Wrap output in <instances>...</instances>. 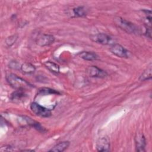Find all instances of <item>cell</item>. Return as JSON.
Wrapping results in <instances>:
<instances>
[{
    "instance_id": "1",
    "label": "cell",
    "mask_w": 152,
    "mask_h": 152,
    "mask_svg": "<svg viewBox=\"0 0 152 152\" xmlns=\"http://www.w3.org/2000/svg\"><path fill=\"white\" fill-rule=\"evenodd\" d=\"M6 80L8 84L16 90H25L33 87L30 83L13 73L7 74L6 75Z\"/></svg>"
},
{
    "instance_id": "2",
    "label": "cell",
    "mask_w": 152,
    "mask_h": 152,
    "mask_svg": "<svg viewBox=\"0 0 152 152\" xmlns=\"http://www.w3.org/2000/svg\"><path fill=\"white\" fill-rule=\"evenodd\" d=\"M116 24L122 29L124 30L129 33H138V27H137L134 23H132L125 19L118 17L115 20Z\"/></svg>"
},
{
    "instance_id": "3",
    "label": "cell",
    "mask_w": 152,
    "mask_h": 152,
    "mask_svg": "<svg viewBox=\"0 0 152 152\" xmlns=\"http://www.w3.org/2000/svg\"><path fill=\"white\" fill-rule=\"evenodd\" d=\"M30 109L37 116L43 118H48L51 116V111L49 109L40 105L37 103H31L30 104Z\"/></svg>"
},
{
    "instance_id": "4",
    "label": "cell",
    "mask_w": 152,
    "mask_h": 152,
    "mask_svg": "<svg viewBox=\"0 0 152 152\" xmlns=\"http://www.w3.org/2000/svg\"><path fill=\"white\" fill-rule=\"evenodd\" d=\"M90 37L93 42L103 45H109L112 42V38L110 36L102 33L91 35Z\"/></svg>"
},
{
    "instance_id": "5",
    "label": "cell",
    "mask_w": 152,
    "mask_h": 152,
    "mask_svg": "<svg viewBox=\"0 0 152 152\" xmlns=\"http://www.w3.org/2000/svg\"><path fill=\"white\" fill-rule=\"evenodd\" d=\"M109 50L113 54L119 58H128L129 56V52L122 45L118 43L113 44Z\"/></svg>"
},
{
    "instance_id": "6",
    "label": "cell",
    "mask_w": 152,
    "mask_h": 152,
    "mask_svg": "<svg viewBox=\"0 0 152 152\" xmlns=\"http://www.w3.org/2000/svg\"><path fill=\"white\" fill-rule=\"evenodd\" d=\"M110 141L107 137H100L96 142V149L99 151H109L110 150Z\"/></svg>"
},
{
    "instance_id": "7",
    "label": "cell",
    "mask_w": 152,
    "mask_h": 152,
    "mask_svg": "<svg viewBox=\"0 0 152 152\" xmlns=\"http://www.w3.org/2000/svg\"><path fill=\"white\" fill-rule=\"evenodd\" d=\"M87 74L91 77L104 78L107 75L106 71L96 66H90L86 69Z\"/></svg>"
},
{
    "instance_id": "8",
    "label": "cell",
    "mask_w": 152,
    "mask_h": 152,
    "mask_svg": "<svg viewBox=\"0 0 152 152\" xmlns=\"http://www.w3.org/2000/svg\"><path fill=\"white\" fill-rule=\"evenodd\" d=\"M55 41V37L53 36L48 34H44L39 37L36 42V44L41 47L49 46L52 45Z\"/></svg>"
},
{
    "instance_id": "9",
    "label": "cell",
    "mask_w": 152,
    "mask_h": 152,
    "mask_svg": "<svg viewBox=\"0 0 152 152\" xmlns=\"http://www.w3.org/2000/svg\"><path fill=\"white\" fill-rule=\"evenodd\" d=\"M135 148L137 151H144L145 147L146 145L145 138L143 134L137 133L135 137Z\"/></svg>"
},
{
    "instance_id": "10",
    "label": "cell",
    "mask_w": 152,
    "mask_h": 152,
    "mask_svg": "<svg viewBox=\"0 0 152 152\" xmlns=\"http://www.w3.org/2000/svg\"><path fill=\"white\" fill-rule=\"evenodd\" d=\"M26 96V94L23 90H16L15 91L11 93L10 96V99L14 102H20L22 101Z\"/></svg>"
},
{
    "instance_id": "11",
    "label": "cell",
    "mask_w": 152,
    "mask_h": 152,
    "mask_svg": "<svg viewBox=\"0 0 152 152\" xmlns=\"http://www.w3.org/2000/svg\"><path fill=\"white\" fill-rule=\"evenodd\" d=\"M69 142L68 141H62L56 144L53 147H52L49 151L52 152H62L65 151L69 145Z\"/></svg>"
},
{
    "instance_id": "12",
    "label": "cell",
    "mask_w": 152,
    "mask_h": 152,
    "mask_svg": "<svg viewBox=\"0 0 152 152\" xmlns=\"http://www.w3.org/2000/svg\"><path fill=\"white\" fill-rule=\"evenodd\" d=\"M78 55L81 58L86 61H92L98 59L97 55L93 52H81L79 53Z\"/></svg>"
},
{
    "instance_id": "13",
    "label": "cell",
    "mask_w": 152,
    "mask_h": 152,
    "mask_svg": "<svg viewBox=\"0 0 152 152\" xmlns=\"http://www.w3.org/2000/svg\"><path fill=\"white\" fill-rule=\"evenodd\" d=\"M20 69L24 74H30L35 71L36 68L33 64L28 62H25L21 65Z\"/></svg>"
},
{
    "instance_id": "14",
    "label": "cell",
    "mask_w": 152,
    "mask_h": 152,
    "mask_svg": "<svg viewBox=\"0 0 152 152\" xmlns=\"http://www.w3.org/2000/svg\"><path fill=\"white\" fill-rule=\"evenodd\" d=\"M44 65L53 74H58L59 72V66L52 61H46L44 63Z\"/></svg>"
},
{
    "instance_id": "15",
    "label": "cell",
    "mask_w": 152,
    "mask_h": 152,
    "mask_svg": "<svg viewBox=\"0 0 152 152\" xmlns=\"http://www.w3.org/2000/svg\"><path fill=\"white\" fill-rule=\"evenodd\" d=\"M151 72H152L151 64H150V65L142 72V74L140 76L139 80L141 81L150 80L151 78V77H152Z\"/></svg>"
},
{
    "instance_id": "16",
    "label": "cell",
    "mask_w": 152,
    "mask_h": 152,
    "mask_svg": "<svg viewBox=\"0 0 152 152\" xmlns=\"http://www.w3.org/2000/svg\"><path fill=\"white\" fill-rule=\"evenodd\" d=\"M73 12L75 16L79 17H85L88 12V10L86 7L79 6L73 9Z\"/></svg>"
},
{
    "instance_id": "17",
    "label": "cell",
    "mask_w": 152,
    "mask_h": 152,
    "mask_svg": "<svg viewBox=\"0 0 152 152\" xmlns=\"http://www.w3.org/2000/svg\"><path fill=\"white\" fill-rule=\"evenodd\" d=\"M59 94V93L55 90L47 88V87H43L39 90L38 94L39 95H48V94Z\"/></svg>"
},
{
    "instance_id": "18",
    "label": "cell",
    "mask_w": 152,
    "mask_h": 152,
    "mask_svg": "<svg viewBox=\"0 0 152 152\" xmlns=\"http://www.w3.org/2000/svg\"><path fill=\"white\" fill-rule=\"evenodd\" d=\"M18 36L16 34H14L8 37L5 40V43L8 46H11L13 44H14L17 40Z\"/></svg>"
},
{
    "instance_id": "19",
    "label": "cell",
    "mask_w": 152,
    "mask_h": 152,
    "mask_svg": "<svg viewBox=\"0 0 152 152\" xmlns=\"http://www.w3.org/2000/svg\"><path fill=\"white\" fill-rule=\"evenodd\" d=\"M9 67L12 68V69H20L21 68V65H20L19 63L17 61H11L10 62L9 64Z\"/></svg>"
},
{
    "instance_id": "20",
    "label": "cell",
    "mask_w": 152,
    "mask_h": 152,
    "mask_svg": "<svg viewBox=\"0 0 152 152\" xmlns=\"http://www.w3.org/2000/svg\"><path fill=\"white\" fill-rule=\"evenodd\" d=\"M14 151V149L12 147H11L10 145H5L1 147L0 151L1 152H4V151Z\"/></svg>"
},
{
    "instance_id": "21",
    "label": "cell",
    "mask_w": 152,
    "mask_h": 152,
    "mask_svg": "<svg viewBox=\"0 0 152 152\" xmlns=\"http://www.w3.org/2000/svg\"><path fill=\"white\" fill-rule=\"evenodd\" d=\"M145 36H146L147 37H148V38H150V39L151 38V27H150V26H145Z\"/></svg>"
}]
</instances>
